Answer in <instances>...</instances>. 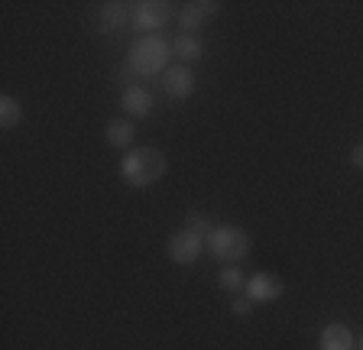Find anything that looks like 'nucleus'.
I'll use <instances>...</instances> for the list:
<instances>
[{
	"mask_svg": "<svg viewBox=\"0 0 363 350\" xmlns=\"http://www.w3.org/2000/svg\"><path fill=\"white\" fill-rule=\"evenodd\" d=\"M350 166H354V169H363V143H357L354 149H350Z\"/></svg>",
	"mask_w": 363,
	"mask_h": 350,
	"instance_id": "obj_18",
	"label": "nucleus"
},
{
	"mask_svg": "<svg viewBox=\"0 0 363 350\" xmlns=\"http://www.w3.org/2000/svg\"><path fill=\"white\" fill-rule=\"evenodd\" d=\"M247 298L253 305H269L276 302V298H282V292H286V282L279 279L276 273H253L247 279Z\"/></svg>",
	"mask_w": 363,
	"mask_h": 350,
	"instance_id": "obj_6",
	"label": "nucleus"
},
{
	"mask_svg": "<svg viewBox=\"0 0 363 350\" xmlns=\"http://www.w3.org/2000/svg\"><path fill=\"white\" fill-rule=\"evenodd\" d=\"M162 91L172 101H185L195 94V75H191L189 65H169L162 72Z\"/></svg>",
	"mask_w": 363,
	"mask_h": 350,
	"instance_id": "obj_8",
	"label": "nucleus"
},
{
	"mask_svg": "<svg viewBox=\"0 0 363 350\" xmlns=\"http://www.w3.org/2000/svg\"><path fill=\"white\" fill-rule=\"evenodd\" d=\"M357 350H363V334H360V341H357Z\"/></svg>",
	"mask_w": 363,
	"mask_h": 350,
	"instance_id": "obj_19",
	"label": "nucleus"
},
{
	"mask_svg": "<svg viewBox=\"0 0 363 350\" xmlns=\"http://www.w3.org/2000/svg\"><path fill=\"white\" fill-rule=\"evenodd\" d=\"M208 250H211L214 259H220L224 266H234L243 256H250V234L237 224H214V230L208 234Z\"/></svg>",
	"mask_w": 363,
	"mask_h": 350,
	"instance_id": "obj_3",
	"label": "nucleus"
},
{
	"mask_svg": "<svg viewBox=\"0 0 363 350\" xmlns=\"http://www.w3.org/2000/svg\"><path fill=\"white\" fill-rule=\"evenodd\" d=\"M318 350H357V337L347 324H325L321 327V337H318Z\"/></svg>",
	"mask_w": 363,
	"mask_h": 350,
	"instance_id": "obj_10",
	"label": "nucleus"
},
{
	"mask_svg": "<svg viewBox=\"0 0 363 350\" xmlns=\"http://www.w3.org/2000/svg\"><path fill=\"white\" fill-rule=\"evenodd\" d=\"M152 107H156V98H152L150 88H143V84H130V88H123L121 94V111L127 117H150Z\"/></svg>",
	"mask_w": 363,
	"mask_h": 350,
	"instance_id": "obj_9",
	"label": "nucleus"
},
{
	"mask_svg": "<svg viewBox=\"0 0 363 350\" xmlns=\"http://www.w3.org/2000/svg\"><path fill=\"white\" fill-rule=\"evenodd\" d=\"M172 55L182 62V65H195V62L204 59V43L191 33H182V36L172 39Z\"/></svg>",
	"mask_w": 363,
	"mask_h": 350,
	"instance_id": "obj_12",
	"label": "nucleus"
},
{
	"mask_svg": "<svg viewBox=\"0 0 363 350\" xmlns=\"http://www.w3.org/2000/svg\"><path fill=\"white\" fill-rule=\"evenodd\" d=\"M218 10H220V4H214V0H191V4H185L179 13L182 33L195 36V30H201L204 23H211L214 16H218Z\"/></svg>",
	"mask_w": 363,
	"mask_h": 350,
	"instance_id": "obj_7",
	"label": "nucleus"
},
{
	"mask_svg": "<svg viewBox=\"0 0 363 350\" xmlns=\"http://www.w3.org/2000/svg\"><path fill=\"white\" fill-rule=\"evenodd\" d=\"M169 59H172V43L159 33H150V36L133 39L127 52V69L143 78H162V72L169 69Z\"/></svg>",
	"mask_w": 363,
	"mask_h": 350,
	"instance_id": "obj_2",
	"label": "nucleus"
},
{
	"mask_svg": "<svg viewBox=\"0 0 363 350\" xmlns=\"http://www.w3.org/2000/svg\"><path fill=\"white\" fill-rule=\"evenodd\" d=\"M130 23V7L127 4H104L101 7V30H107V33H117L121 26H127Z\"/></svg>",
	"mask_w": 363,
	"mask_h": 350,
	"instance_id": "obj_13",
	"label": "nucleus"
},
{
	"mask_svg": "<svg viewBox=\"0 0 363 350\" xmlns=\"http://www.w3.org/2000/svg\"><path fill=\"white\" fill-rule=\"evenodd\" d=\"M185 227L189 230H195L198 237H204V240H208V234H211L214 230V224H211V218H208V214H189V221H185Z\"/></svg>",
	"mask_w": 363,
	"mask_h": 350,
	"instance_id": "obj_16",
	"label": "nucleus"
},
{
	"mask_svg": "<svg viewBox=\"0 0 363 350\" xmlns=\"http://www.w3.org/2000/svg\"><path fill=\"white\" fill-rule=\"evenodd\" d=\"M23 120V107L13 94H0V127L4 130H13L16 123Z\"/></svg>",
	"mask_w": 363,
	"mask_h": 350,
	"instance_id": "obj_14",
	"label": "nucleus"
},
{
	"mask_svg": "<svg viewBox=\"0 0 363 350\" xmlns=\"http://www.w3.org/2000/svg\"><path fill=\"white\" fill-rule=\"evenodd\" d=\"M104 140H107V146H113V149L130 152L136 143V123L130 120V117H113L104 130Z\"/></svg>",
	"mask_w": 363,
	"mask_h": 350,
	"instance_id": "obj_11",
	"label": "nucleus"
},
{
	"mask_svg": "<svg viewBox=\"0 0 363 350\" xmlns=\"http://www.w3.org/2000/svg\"><path fill=\"white\" fill-rule=\"evenodd\" d=\"M208 250V244H204V237H198L195 230H179V234L169 237V244H166V253L169 259H172L175 266H191L201 253Z\"/></svg>",
	"mask_w": 363,
	"mask_h": 350,
	"instance_id": "obj_5",
	"label": "nucleus"
},
{
	"mask_svg": "<svg viewBox=\"0 0 363 350\" xmlns=\"http://www.w3.org/2000/svg\"><path fill=\"white\" fill-rule=\"evenodd\" d=\"M166 169L169 162L162 149H156V146H133L130 152H123L121 159V179L130 188H150V185H156L166 175Z\"/></svg>",
	"mask_w": 363,
	"mask_h": 350,
	"instance_id": "obj_1",
	"label": "nucleus"
},
{
	"mask_svg": "<svg viewBox=\"0 0 363 350\" xmlns=\"http://www.w3.org/2000/svg\"><path fill=\"white\" fill-rule=\"evenodd\" d=\"M230 312H234L237 318H247V315L253 312V302H250L247 295H243V298H234V302H230Z\"/></svg>",
	"mask_w": 363,
	"mask_h": 350,
	"instance_id": "obj_17",
	"label": "nucleus"
},
{
	"mask_svg": "<svg viewBox=\"0 0 363 350\" xmlns=\"http://www.w3.org/2000/svg\"><path fill=\"white\" fill-rule=\"evenodd\" d=\"M218 286L224 292H234V295H237L240 289H247V276H243V269L234 263V266H224L218 273Z\"/></svg>",
	"mask_w": 363,
	"mask_h": 350,
	"instance_id": "obj_15",
	"label": "nucleus"
},
{
	"mask_svg": "<svg viewBox=\"0 0 363 350\" xmlns=\"http://www.w3.org/2000/svg\"><path fill=\"white\" fill-rule=\"evenodd\" d=\"M169 20H172V7H169L166 0H140V4L130 7V23H133V30L143 33V36L159 33Z\"/></svg>",
	"mask_w": 363,
	"mask_h": 350,
	"instance_id": "obj_4",
	"label": "nucleus"
}]
</instances>
